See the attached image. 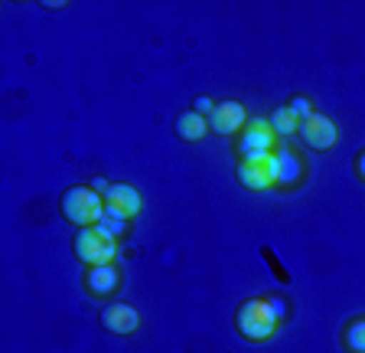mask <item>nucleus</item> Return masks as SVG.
<instances>
[{
    "mask_svg": "<svg viewBox=\"0 0 365 353\" xmlns=\"http://www.w3.org/2000/svg\"><path fill=\"white\" fill-rule=\"evenodd\" d=\"M205 131H209V118H202L199 111H182L176 118V134L182 141H202Z\"/></svg>",
    "mask_w": 365,
    "mask_h": 353,
    "instance_id": "f8f14e48",
    "label": "nucleus"
},
{
    "mask_svg": "<svg viewBox=\"0 0 365 353\" xmlns=\"http://www.w3.org/2000/svg\"><path fill=\"white\" fill-rule=\"evenodd\" d=\"M101 324H105L111 334H134L140 327V314H137L130 304H121V301H114L101 311Z\"/></svg>",
    "mask_w": 365,
    "mask_h": 353,
    "instance_id": "1a4fd4ad",
    "label": "nucleus"
},
{
    "mask_svg": "<svg viewBox=\"0 0 365 353\" xmlns=\"http://www.w3.org/2000/svg\"><path fill=\"white\" fill-rule=\"evenodd\" d=\"M342 344L349 347V353H365V317H359V321H352L349 327H346Z\"/></svg>",
    "mask_w": 365,
    "mask_h": 353,
    "instance_id": "4468645a",
    "label": "nucleus"
},
{
    "mask_svg": "<svg viewBox=\"0 0 365 353\" xmlns=\"http://www.w3.org/2000/svg\"><path fill=\"white\" fill-rule=\"evenodd\" d=\"M128 223H130V219H124L121 213H114V209H108V207H105V213H101V219H98L101 229H105L108 236H114V239L128 232Z\"/></svg>",
    "mask_w": 365,
    "mask_h": 353,
    "instance_id": "2eb2a0df",
    "label": "nucleus"
},
{
    "mask_svg": "<svg viewBox=\"0 0 365 353\" xmlns=\"http://www.w3.org/2000/svg\"><path fill=\"white\" fill-rule=\"evenodd\" d=\"M297 134H300L304 144L313 147V151H329V147L336 144V124L329 121L327 115H319V111L307 115L304 121H300V128H297Z\"/></svg>",
    "mask_w": 365,
    "mask_h": 353,
    "instance_id": "39448f33",
    "label": "nucleus"
},
{
    "mask_svg": "<svg viewBox=\"0 0 365 353\" xmlns=\"http://www.w3.org/2000/svg\"><path fill=\"white\" fill-rule=\"evenodd\" d=\"M356 170H359V176H362V180H365V151L359 154V161H356Z\"/></svg>",
    "mask_w": 365,
    "mask_h": 353,
    "instance_id": "a211bd4d",
    "label": "nucleus"
},
{
    "mask_svg": "<svg viewBox=\"0 0 365 353\" xmlns=\"http://www.w3.org/2000/svg\"><path fill=\"white\" fill-rule=\"evenodd\" d=\"M101 213H105V197L91 187H68L62 193V216L78 229L98 226Z\"/></svg>",
    "mask_w": 365,
    "mask_h": 353,
    "instance_id": "f03ea898",
    "label": "nucleus"
},
{
    "mask_svg": "<svg viewBox=\"0 0 365 353\" xmlns=\"http://www.w3.org/2000/svg\"><path fill=\"white\" fill-rule=\"evenodd\" d=\"M277 324H281V317H277V311H274L271 298H248L235 314L238 334H242L245 340H255V344L274 337Z\"/></svg>",
    "mask_w": 365,
    "mask_h": 353,
    "instance_id": "f257e3e1",
    "label": "nucleus"
},
{
    "mask_svg": "<svg viewBox=\"0 0 365 353\" xmlns=\"http://www.w3.org/2000/svg\"><path fill=\"white\" fill-rule=\"evenodd\" d=\"M192 111H199V115H202V118H209V115H212V111H215L212 99H205V95H202V99H196V108H192Z\"/></svg>",
    "mask_w": 365,
    "mask_h": 353,
    "instance_id": "f3484780",
    "label": "nucleus"
},
{
    "mask_svg": "<svg viewBox=\"0 0 365 353\" xmlns=\"http://www.w3.org/2000/svg\"><path fill=\"white\" fill-rule=\"evenodd\" d=\"M118 284H121V272L111 265H95V269H88V275H85V288H88L95 298H108V294L118 292Z\"/></svg>",
    "mask_w": 365,
    "mask_h": 353,
    "instance_id": "9d476101",
    "label": "nucleus"
},
{
    "mask_svg": "<svg viewBox=\"0 0 365 353\" xmlns=\"http://www.w3.org/2000/svg\"><path fill=\"white\" fill-rule=\"evenodd\" d=\"M277 144V134L271 131V124L264 118H248V124L242 128V157L245 154H271Z\"/></svg>",
    "mask_w": 365,
    "mask_h": 353,
    "instance_id": "423d86ee",
    "label": "nucleus"
},
{
    "mask_svg": "<svg viewBox=\"0 0 365 353\" xmlns=\"http://www.w3.org/2000/svg\"><path fill=\"white\" fill-rule=\"evenodd\" d=\"M238 184L248 190H271L277 187V157L271 154H245L238 161Z\"/></svg>",
    "mask_w": 365,
    "mask_h": 353,
    "instance_id": "20e7f679",
    "label": "nucleus"
},
{
    "mask_svg": "<svg viewBox=\"0 0 365 353\" xmlns=\"http://www.w3.org/2000/svg\"><path fill=\"white\" fill-rule=\"evenodd\" d=\"M76 255H78V262H85V265H88V269H95V265H111L114 255H118V239L108 236L101 226L78 229Z\"/></svg>",
    "mask_w": 365,
    "mask_h": 353,
    "instance_id": "7ed1b4c3",
    "label": "nucleus"
},
{
    "mask_svg": "<svg viewBox=\"0 0 365 353\" xmlns=\"http://www.w3.org/2000/svg\"><path fill=\"white\" fill-rule=\"evenodd\" d=\"M290 111H294L300 121H304L307 115H313V108H310V101H307V99H294V101H290Z\"/></svg>",
    "mask_w": 365,
    "mask_h": 353,
    "instance_id": "dca6fc26",
    "label": "nucleus"
},
{
    "mask_svg": "<svg viewBox=\"0 0 365 353\" xmlns=\"http://www.w3.org/2000/svg\"><path fill=\"white\" fill-rule=\"evenodd\" d=\"M267 124H271V131L277 134V138H290V134L300 128V118L290 111V105H284V108H277V111L267 118Z\"/></svg>",
    "mask_w": 365,
    "mask_h": 353,
    "instance_id": "ddd939ff",
    "label": "nucleus"
},
{
    "mask_svg": "<svg viewBox=\"0 0 365 353\" xmlns=\"http://www.w3.org/2000/svg\"><path fill=\"white\" fill-rule=\"evenodd\" d=\"M274 157H277V187L300 184V176H304V161H300L290 147H277Z\"/></svg>",
    "mask_w": 365,
    "mask_h": 353,
    "instance_id": "9b49d317",
    "label": "nucleus"
},
{
    "mask_svg": "<svg viewBox=\"0 0 365 353\" xmlns=\"http://www.w3.org/2000/svg\"><path fill=\"white\" fill-rule=\"evenodd\" d=\"M248 124V111H245L242 101H219L215 111L209 115V128L215 134H235Z\"/></svg>",
    "mask_w": 365,
    "mask_h": 353,
    "instance_id": "0eeeda50",
    "label": "nucleus"
},
{
    "mask_svg": "<svg viewBox=\"0 0 365 353\" xmlns=\"http://www.w3.org/2000/svg\"><path fill=\"white\" fill-rule=\"evenodd\" d=\"M105 207L114 209V213H121L124 219H137L144 200H140V193H137L130 184H111L105 193Z\"/></svg>",
    "mask_w": 365,
    "mask_h": 353,
    "instance_id": "6e6552de",
    "label": "nucleus"
}]
</instances>
